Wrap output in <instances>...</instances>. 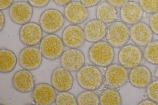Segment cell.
Wrapping results in <instances>:
<instances>
[{
  "label": "cell",
  "instance_id": "6da1fadb",
  "mask_svg": "<svg viewBox=\"0 0 158 105\" xmlns=\"http://www.w3.org/2000/svg\"><path fill=\"white\" fill-rule=\"evenodd\" d=\"M76 77L78 84L85 90H97L102 86L103 82L101 71L92 65H84L77 71Z\"/></svg>",
  "mask_w": 158,
  "mask_h": 105
},
{
  "label": "cell",
  "instance_id": "7a4b0ae2",
  "mask_svg": "<svg viewBox=\"0 0 158 105\" xmlns=\"http://www.w3.org/2000/svg\"><path fill=\"white\" fill-rule=\"evenodd\" d=\"M88 55L94 65L106 67L112 64L115 53L112 46L106 41L102 40L95 42L90 47Z\"/></svg>",
  "mask_w": 158,
  "mask_h": 105
},
{
  "label": "cell",
  "instance_id": "3957f363",
  "mask_svg": "<svg viewBox=\"0 0 158 105\" xmlns=\"http://www.w3.org/2000/svg\"><path fill=\"white\" fill-rule=\"evenodd\" d=\"M64 47L62 39L54 34L46 35L42 38L39 45L43 56L50 60H55L60 57L64 51Z\"/></svg>",
  "mask_w": 158,
  "mask_h": 105
},
{
  "label": "cell",
  "instance_id": "277c9868",
  "mask_svg": "<svg viewBox=\"0 0 158 105\" xmlns=\"http://www.w3.org/2000/svg\"><path fill=\"white\" fill-rule=\"evenodd\" d=\"M130 38L128 26L123 21L118 20L109 24L104 39L113 47L120 48L125 45Z\"/></svg>",
  "mask_w": 158,
  "mask_h": 105
},
{
  "label": "cell",
  "instance_id": "5b68a950",
  "mask_svg": "<svg viewBox=\"0 0 158 105\" xmlns=\"http://www.w3.org/2000/svg\"><path fill=\"white\" fill-rule=\"evenodd\" d=\"M64 22V15L60 11L54 9L44 10L39 19V24L43 30L48 34L59 31L63 26Z\"/></svg>",
  "mask_w": 158,
  "mask_h": 105
},
{
  "label": "cell",
  "instance_id": "8992f818",
  "mask_svg": "<svg viewBox=\"0 0 158 105\" xmlns=\"http://www.w3.org/2000/svg\"><path fill=\"white\" fill-rule=\"evenodd\" d=\"M104 81L107 88L117 90L126 83L129 74L126 68L120 64H111L105 71Z\"/></svg>",
  "mask_w": 158,
  "mask_h": 105
},
{
  "label": "cell",
  "instance_id": "52a82bcc",
  "mask_svg": "<svg viewBox=\"0 0 158 105\" xmlns=\"http://www.w3.org/2000/svg\"><path fill=\"white\" fill-rule=\"evenodd\" d=\"M43 56L39 48L35 46H27L23 48L19 54V64L24 69L35 70L40 66Z\"/></svg>",
  "mask_w": 158,
  "mask_h": 105
},
{
  "label": "cell",
  "instance_id": "ba28073f",
  "mask_svg": "<svg viewBox=\"0 0 158 105\" xmlns=\"http://www.w3.org/2000/svg\"><path fill=\"white\" fill-rule=\"evenodd\" d=\"M9 17L14 23L23 25L30 22L33 14V7L28 2H14L8 10Z\"/></svg>",
  "mask_w": 158,
  "mask_h": 105
},
{
  "label": "cell",
  "instance_id": "9c48e42d",
  "mask_svg": "<svg viewBox=\"0 0 158 105\" xmlns=\"http://www.w3.org/2000/svg\"><path fill=\"white\" fill-rule=\"evenodd\" d=\"M43 30L40 24L29 22L22 25L19 32L20 41L27 46H35L42 39Z\"/></svg>",
  "mask_w": 158,
  "mask_h": 105
},
{
  "label": "cell",
  "instance_id": "30bf717a",
  "mask_svg": "<svg viewBox=\"0 0 158 105\" xmlns=\"http://www.w3.org/2000/svg\"><path fill=\"white\" fill-rule=\"evenodd\" d=\"M142 58L141 50L136 45L131 44L122 47L118 56L120 64L126 69H132L139 65Z\"/></svg>",
  "mask_w": 158,
  "mask_h": 105
},
{
  "label": "cell",
  "instance_id": "8fae6325",
  "mask_svg": "<svg viewBox=\"0 0 158 105\" xmlns=\"http://www.w3.org/2000/svg\"><path fill=\"white\" fill-rule=\"evenodd\" d=\"M85 57L77 48H70L64 51L60 57L62 67L70 72L78 71L84 65Z\"/></svg>",
  "mask_w": 158,
  "mask_h": 105
},
{
  "label": "cell",
  "instance_id": "7c38bea8",
  "mask_svg": "<svg viewBox=\"0 0 158 105\" xmlns=\"http://www.w3.org/2000/svg\"><path fill=\"white\" fill-rule=\"evenodd\" d=\"M62 39L65 46L70 48L80 47L85 40L84 30L76 24L69 25L63 30Z\"/></svg>",
  "mask_w": 158,
  "mask_h": 105
},
{
  "label": "cell",
  "instance_id": "4fadbf2b",
  "mask_svg": "<svg viewBox=\"0 0 158 105\" xmlns=\"http://www.w3.org/2000/svg\"><path fill=\"white\" fill-rule=\"evenodd\" d=\"M64 15L68 22L77 25L83 23L88 18L89 13L87 8L81 2L74 1L65 6Z\"/></svg>",
  "mask_w": 158,
  "mask_h": 105
},
{
  "label": "cell",
  "instance_id": "5bb4252c",
  "mask_svg": "<svg viewBox=\"0 0 158 105\" xmlns=\"http://www.w3.org/2000/svg\"><path fill=\"white\" fill-rule=\"evenodd\" d=\"M51 79L52 86L59 92L67 91L71 89L74 80L70 71L62 67L54 70Z\"/></svg>",
  "mask_w": 158,
  "mask_h": 105
},
{
  "label": "cell",
  "instance_id": "9a60e30c",
  "mask_svg": "<svg viewBox=\"0 0 158 105\" xmlns=\"http://www.w3.org/2000/svg\"><path fill=\"white\" fill-rule=\"evenodd\" d=\"M56 96L53 87L45 83L36 84L32 91V99L38 105H51L55 102Z\"/></svg>",
  "mask_w": 158,
  "mask_h": 105
},
{
  "label": "cell",
  "instance_id": "2e32d148",
  "mask_svg": "<svg viewBox=\"0 0 158 105\" xmlns=\"http://www.w3.org/2000/svg\"><path fill=\"white\" fill-rule=\"evenodd\" d=\"M107 29L106 24L97 19L89 21L83 30L85 40L91 42L102 40L106 36Z\"/></svg>",
  "mask_w": 158,
  "mask_h": 105
},
{
  "label": "cell",
  "instance_id": "e0dca14e",
  "mask_svg": "<svg viewBox=\"0 0 158 105\" xmlns=\"http://www.w3.org/2000/svg\"><path fill=\"white\" fill-rule=\"evenodd\" d=\"M130 30V37L137 45L146 46L153 38V32L146 24L138 22L133 25Z\"/></svg>",
  "mask_w": 158,
  "mask_h": 105
},
{
  "label": "cell",
  "instance_id": "ac0fdd59",
  "mask_svg": "<svg viewBox=\"0 0 158 105\" xmlns=\"http://www.w3.org/2000/svg\"><path fill=\"white\" fill-rule=\"evenodd\" d=\"M120 14L123 22L133 25L141 20L143 15V10L137 3L129 1L121 7Z\"/></svg>",
  "mask_w": 158,
  "mask_h": 105
},
{
  "label": "cell",
  "instance_id": "d6986e66",
  "mask_svg": "<svg viewBox=\"0 0 158 105\" xmlns=\"http://www.w3.org/2000/svg\"><path fill=\"white\" fill-rule=\"evenodd\" d=\"M12 84L15 90L23 93L32 91L35 86L33 75L29 71L25 69L18 71L15 73Z\"/></svg>",
  "mask_w": 158,
  "mask_h": 105
},
{
  "label": "cell",
  "instance_id": "ffe728a7",
  "mask_svg": "<svg viewBox=\"0 0 158 105\" xmlns=\"http://www.w3.org/2000/svg\"><path fill=\"white\" fill-rule=\"evenodd\" d=\"M152 74L147 67L139 65L132 68L128 75L130 83L134 86L143 88L147 87L151 82Z\"/></svg>",
  "mask_w": 158,
  "mask_h": 105
},
{
  "label": "cell",
  "instance_id": "44dd1931",
  "mask_svg": "<svg viewBox=\"0 0 158 105\" xmlns=\"http://www.w3.org/2000/svg\"><path fill=\"white\" fill-rule=\"evenodd\" d=\"M97 19L106 25L110 24L119 20L116 7L106 2H102L97 6L96 10Z\"/></svg>",
  "mask_w": 158,
  "mask_h": 105
},
{
  "label": "cell",
  "instance_id": "7402d4cb",
  "mask_svg": "<svg viewBox=\"0 0 158 105\" xmlns=\"http://www.w3.org/2000/svg\"><path fill=\"white\" fill-rule=\"evenodd\" d=\"M17 58L15 54L11 50L1 48L0 50V72L2 73H9L15 67Z\"/></svg>",
  "mask_w": 158,
  "mask_h": 105
},
{
  "label": "cell",
  "instance_id": "603a6c76",
  "mask_svg": "<svg viewBox=\"0 0 158 105\" xmlns=\"http://www.w3.org/2000/svg\"><path fill=\"white\" fill-rule=\"evenodd\" d=\"M100 104L102 105H119L122 99L117 90L108 88L102 91L99 97Z\"/></svg>",
  "mask_w": 158,
  "mask_h": 105
},
{
  "label": "cell",
  "instance_id": "cb8c5ba5",
  "mask_svg": "<svg viewBox=\"0 0 158 105\" xmlns=\"http://www.w3.org/2000/svg\"><path fill=\"white\" fill-rule=\"evenodd\" d=\"M77 105L100 104L99 97L92 90H86L81 93L77 98Z\"/></svg>",
  "mask_w": 158,
  "mask_h": 105
},
{
  "label": "cell",
  "instance_id": "d4e9b609",
  "mask_svg": "<svg viewBox=\"0 0 158 105\" xmlns=\"http://www.w3.org/2000/svg\"><path fill=\"white\" fill-rule=\"evenodd\" d=\"M143 55L148 62L158 65V41H151L146 46Z\"/></svg>",
  "mask_w": 158,
  "mask_h": 105
},
{
  "label": "cell",
  "instance_id": "484cf974",
  "mask_svg": "<svg viewBox=\"0 0 158 105\" xmlns=\"http://www.w3.org/2000/svg\"><path fill=\"white\" fill-rule=\"evenodd\" d=\"M55 102L57 105H77V99L74 95L67 91L60 92L58 93Z\"/></svg>",
  "mask_w": 158,
  "mask_h": 105
},
{
  "label": "cell",
  "instance_id": "4316f807",
  "mask_svg": "<svg viewBox=\"0 0 158 105\" xmlns=\"http://www.w3.org/2000/svg\"><path fill=\"white\" fill-rule=\"evenodd\" d=\"M139 2L145 12L151 14L158 12V0H139Z\"/></svg>",
  "mask_w": 158,
  "mask_h": 105
},
{
  "label": "cell",
  "instance_id": "83f0119b",
  "mask_svg": "<svg viewBox=\"0 0 158 105\" xmlns=\"http://www.w3.org/2000/svg\"><path fill=\"white\" fill-rule=\"evenodd\" d=\"M146 93L150 99L158 103V80L151 82L147 87Z\"/></svg>",
  "mask_w": 158,
  "mask_h": 105
},
{
  "label": "cell",
  "instance_id": "f1b7e54d",
  "mask_svg": "<svg viewBox=\"0 0 158 105\" xmlns=\"http://www.w3.org/2000/svg\"><path fill=\"white\" fill-rule=\"evenodd\" d=\"M149 24L152 32L158 35V12L153 14L151 16Z\"/></svg>",
  "mask_w": 158,
  "mask_h": 105
},
{
  "label": "cell",
  "instance_id": "f546056e",
  "mask_svg": "<svg viewBox=\"0 0 158 105\" xmlns=\"http://www.w3.org/2000/svg\"><path fill=\"white\" fill-rule=\"evenodd\" d=\"M27 2L33 7L41 8L46 6L50 0H27Z\"/></svg>",
  "mask_w": 158,
  "mask_h": 105
},
{
  "label": "cell",
  "instance_id": "4dcf8cb0",
  "mask_svg": "<svg viewBox=\"0 0 158 105\" xmlns=\"http://www.w3.org/2000/svg\"><path fill=\"white\" fill-rule=\"evenodd\" d=\"M106 2L115 7H121L129 0H106Z\"/></svg>",
  "mask_w": 158,
  "mask_h": 105
},
{
  "label": "cell",
  "instance_id": "1f68e13d",
  "mask_svg": "<svg viewBox=\"0 0 158 105\" xmlns=\"http://www.w3.org/2000/svg\"><path fill=\"white\" fill-rule=\"evenodd\" d=\"M14 2V0H0V10L9 8Z\"/></svg>",
  "mask_w": 158,
  "mask_h": 105
},
{
  "label": "cell",
  "instance_id": "d6a6232c",
  "mask_svg": "<svg viewBox=\"0 0 158 105\" xmlns=\"http://www.w3.org/2000/svg\"><path fill=\"white\" fill-rule=\"evenodd\" d=\"M101 0H80L81 2L86 8L94 6L100 2Z\"/></svg>",
  "mask_w": 158,
  "mask_h": 105
},
{
  "label": "cell",
  "instance_id": "836d02e7",
  "mask_svg": "<svg viewBox=\"0 0 158 105\" xmlns=\"http://www.w3.org/2000/svg\"><path fill=\"white\" fill-rule=\"evenodd\" d=\"M0 30L1 31L5 26V18L4 14L1 10L0 12Z\"/></svg>",
  "mask_w": 158,
  "mask_h": 105
},
{
  "label": "cell",
  "instance_id": "e575fe53",
  "mask_svg": "<svg viewBox=\"0 0 158 105\" xmlns=\"http://www.w3.org/2000/svg\"><path fill=\"white\" fill-rule=\"evenodd\" d=\"M57 5L59 6H66L71 2L72 0H52Z\"/></svg>",
  "mask_w": 158,
  "mask_h": 105
},
{
  "label": "cell",
  "instance_id": "d590c367",
  "mask_svg": "<svg viewBox=\"0 0 158 105\" xmlns=\"http://www.w3.org/2000/svg\"><path fill=\"white\" fill-rule=\"evenodd\" d=\"M139 105H156L155 102L151 100H145L142 101L139 104Z\"/></svg>",
  "mask_w": 158,
  "mask_h": 105
},
{
  "label": "cell",
  "instance_id": "8d00e7d4",
  "mask_svg": "<svg viewBox=\"0 0 158 105\" xmlns=\"http://www.w3.org/2000/svg\"><path fill=\"white\" fill-rule=\"evenodd\" d=\"M154 75L158 79V66L156 69L154 73Z\"/></svg>",
  "mask_w": 158,
  "mask_h": 105
}]
</instances>
